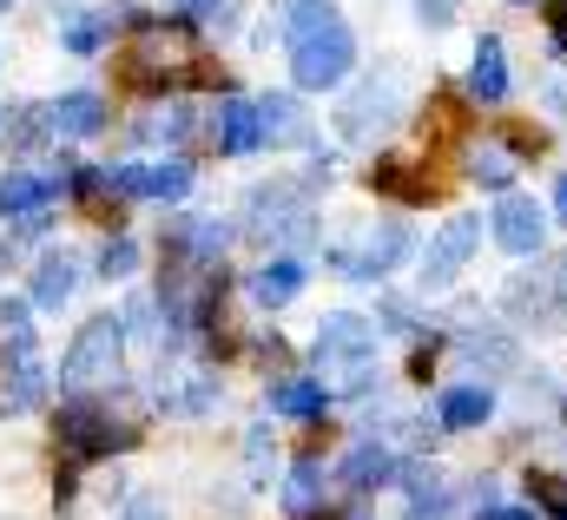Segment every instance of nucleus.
<instances>
[{
	"label": "nucleus",
	"mask_w": 567,
	"mask_h": 520,
	"mask_svg": "<svg viewBox=\"0 0 567 520\" xmlns=\"http://www.w3.org/2000/svg\"><path fill=\"white\" fill-rule=\"evenodd\" d=\"M258 119H265V145H310V119H303V106L290 93H265Z\"/></svg>",
	"instance_id": "19"
},
{
	"label": "nucleus",
	"mask_w": 567,
	"mask_h": 520,
	"mask_svg": "<svg viewBox=\"0 0 567 520\" xmlns=\"http://www.w3.org/2000/svg\"><path fill=\"white\" fill-rule=\"evenodd\" d=\"M245 461H251V475L265 481V468H271V428H251V435H245Z\"/></svg>",
	"instance_id": "31"
},
{
	"label": "nucleus",
	"mask_w": 567,
	"mask_h": 520,
	"mask_svg": "<svg viewBox=\"0 0 567 520\" xmlns=\"http://www.w3.org/2000/svg\"><path fill=\"white\" fill-rule=\"evenodd\" d=\"M317 370L350 402H370L377 395V323L357 310H330L317 323Z\"/></svg>",
	"instance_id": "1"
},
{
	"label": "nucleus",
	"mask_w": 567,
	"mask_h": 520,
	"mask_svg": "<svg viewBox=\"0 0 567 520\" xmlns=\"http://www.w3.org/2000/svg\"><path fill=\"white\" fill-rule=\"evenodd\" d=\"M488 238H495L508 258H542V251H548V211H542L528 191H502L495 211H488Z\"/></svg>",
	"instance_id": "8"
},
{
	"label": "nucleus",
	"mask_w": 567,
	"mask_h": 520,
	"mask_svg": "<svg viewBox=\"0 0 567 520\" xmlns=\"http://www.w3.org/2000/svg\"><path fill=\"white\" fill-rule=\"evenodd\" d=\"M185 132H192V106H178V100H172V106H158V113H145L133 138H145V145H178Z\"/></svg>",
	"instance_id": "27"
},
{
	"label": "nucleus",
	"mask_w": 567,
	"mask_h": 520,
	"mask_svg": "<svg viewBox=\"0 0 567 520\" xmlns=\"http://www.w3.org/2000/svg\"><path fill=\"white\" fill-rule=\"evenodd\" d=\"M555 376H528V383H522V408H548V402H555Z\"/></svg>",
	"instance_id": "33"
},
{
	"label": "nucleus",
	"mask_w": 567,
	"mask_h": 520,
	"mask_svg": "<svg viewBox=\"0 0 567 520\" xmlns=\"http://www.w3.org/2000/svg\"><path fill=\"white\" fill-rule=\"evenodd\" d=\"M185 13H218V0H178Z\"/></svg>",
	"instance_id": "39"
},
{
	"label": "nucleus",
	"mask_w": 567,
	"mask_h": 520,
	"mask_svg": "<svg viewBox=\"0 0 567 520\" xmlns=\"http://www.w3.org/2000/svg\"><path fill=\"white\" fill-rule=\"evenodd\" d=\"M475 520H535V508H508V501H495V508H475Z\"/></svg>",
	"instance_id": "36"
},
{
	"label": "nucleus",
	"mask_w": 567,
	"mask_h": 520,
	"mask_svg": "<svg viewBox=\"0 0 567 520\" xmlns=\"http://www.w3.org/2000/svg\"><path fill=\"white\" fill-rule=\"evenodd\" d=\"M555 53L567 60V7H555Z\"/></svg>",
	"instance_id": "38"
},
{
	"label": "nucleus",
	"mask_w": 567,
	"mask_h": 520,
	"mask_svg": "<svg viewBox=\"0 0 567 520\" xmlns=\"http://www.w3.org/2000/svg\"><path fill=\"white\" fill-rule=\"evenodd\" d=\"M542 100H548V113H561V119H567V80H548V86H542Z\"/></svg>",
	"instance_id": "37"
},
{
	"label": "nucleus",
	"mask_w": 567,
	"mask_h": 520,
	"mask_svg": "<svg viewBox=\"0 0 567 520\" xmlns=\"http://www.w3.org/2000/svg\"><path fill=\"white\" fill-rule=\"evenodd\" d=\"M475 245H482V218H449L435 238H429L423 251V290H449L462 270H468V258H475Z\"/></svg>",
	"instance_id": "10"
},
{
	"label": "nucleus",
	"mask_w": 567,
	"mask_h": 520,
	"mask_svg": "<svg viewBox=\"0 0 567 520\" xmlns=\"http://www.w3.org/2000/svg\"><path fill=\"white\" fill-rule=\"evenodd\" d=\"M212 145H218L225 158H245V152H258V145H265L258 100H225V106H218V119H212Z\"/></svg>",
	"instance_id": "14"
},
{
	"label": "nucleus",
	"mask_w": 567,
	"mask_h": 520,
	"mask_svg": "<svg viewBox=\"0 0 567 520\" xmlns=\"http://www.w3.org/2000/svg\"><path fill=\"white\" fill-rule=\"evenodd\" d=\"M396 119H403V80H396V73H370V80L343 100L337 132H343L350 145H370L377 132H390Z\"/></svg>",
	"instance_id": "6"
},
{
	"label": "nucleus",
	"mask_w": 567,
	"mask_h": 520,
	"mask_svg": "<svg viewBox=\"0 0 567 520\" xmlns=\"http://www.w3.org/2000/svg\"><path fill=\"white\" fill-rule=\"evenodd\" d=\"M271 408L290 415V422H310V415H323V408H330V389H323V383H310V376H284V383H271Z\"/></svg>",
	"instance_id": "24"
},
{
	"label": "nucleus",
	"mask_w": 567,
	"mask_h": 520,
	"mask_svg": "<svg viewBox=\"0 0 567 520\" xmlns=\"http://www.w3.org/2000/svg\"><path fill=\"white\" fill-rule=\"evenodd\" d=\"M120 356H126V323H120V316H93V323L73 336L66 363H60V389H73V395L113 389V383H120Z\"/></svg>",
	"instance_id": "3"
},
{
	"label": "nucleus",
	"mask_w": 567,
	"mask_h": 520,
	"mask_svg": "<svg viewBox=\"0 0 567 520\" xmlns=\"http://www.w3.org/2000/svg\"><path fill=\"white\" fill-rule=\"evenodd\" d=\"M410 7H416L423 33H449V27H455V0H410Z\"/></svg>",
	"instance_id": "30"
},
{
	"label": "nucleus",
	"mask_w": 567,
	"mask_h": 520,
	"mask_svg": "<svg viewBox=\"0 0 567 520\" xmlns=\"http://www.w3.org/2000/svg\"><path fill=\"white\" fill-rule=\"evenodd\" d=\"M60 191V178H33V171H7L0 178V211L7 218H27V211H47Z\"/></svg>",
	"instance_id": "22"
},
{
	"label": "nucleus",
	"mask_w": 567,
	"mask_h": 520,
	"mask_svg": "<svg viewBox=\"0 0 567 520\" xmlns=\"http://www.w3.org/2000/svg\"><path fill=\"white\" fill-rule=\"evenodd\" d=\"M106 40H113V13H80V20L60 27V46L66 53H100Z\"/></svg>",
	"instance_id": "28"
},
{
	"label": "nucleus",
	"mask_w": 567,
	"mask_h": 520,
	"mask_svg": "<svg viewBox=\"0 0 567 520\" xmlns=\"http://www.w3.org/2000/svg\"><path fill=\"white\" fill-rule=\"evenodd\" d=\"M126 323H133L140 336H158V330H152V323H158V303H152V297H140V303L126 310Z\"/></svg>",
	"instance_id": "34"
},
{
	"label": "nucleus",
	"mask_w": 567,
	"mask_h": 520,
	"mask_svg": "<svg viewBox=\"0 0 567 520\" xmlns=\"http://www.w3.org/2000/svg\"><path fill=\"white\" fill-rule=\"evenodd\" d=\"M106 191L178 205V198L192 191V165H185V158H165V165H113V171H106Z\"/></svg>",
	"instance_id": "11"
},
{
	"label": "nucleus",
	"mask_w": 567,
	"mask_h": 520,
	"mask_svg": "<svg viewBox=\"0 0 567 520\" xmlns=\"http://www.w3.org/2000/svg\"><path fill=\"white\" fill-rule=\"evenodd\" d=\"M555 218H561V225H567V178H561V185H555Z\"/></svg>",
	"instance_id": "40"
},
{
	"label": "nucleus",
	"mask_w": 567,
	"mask_h": 520,
	"mask_svg": "<svg viewBox=\"0 0 567 520\" xmlns=\"http://www.w3.org/2000/svg\"><path fill=\"white\" fill-rule=\"evenodd\" d=\"M7 7H13V0H0V13H7Z\"/></svg>",
	"instance_id": "42"
},
{
	"label": "nucleus",
	"mask_w": 567,
	"mask_h": 520,
	"mask_svg": "<svg viewBox=\"0 0 567 520\" xmlns=\"http://www.w3.org/2000/svg\"><path fill=\"white\" fill-rule=\"evenodd\" d=\"M337 481H343L350 495H370V488H383V481H396V455H390V441H357V448L343 455V468H337Z\"/></svg>",
	"instance_id": "15"
},
{
	"label": "nucleus",
	"mask_w": 567,
	"mask_h": 520,
	"mask_svg": "<svg viewBox=\"0 0 567 520\" xmlns=\"http://www.w3.org/2000/svg\"><path fill=\"white\" fill-rule=\"evenodd\" d=\"M508 7H535V0H508Z\"/></svg>",
	"instance_id": "41"
},
{
	"label": "nucleus",
	"mask_w": 567,
	"mask_h": 520,
	"mask_svg": "<svg viewBox=\"0 0 567 520\" xmlns=\"http://www.w3.org/2000/svg\"><path fill=\"white\" fill-rule=\"evenodd\" d=\"M495 415V389L488 383H455V389L435 395V422L442 428H482Z\"/></svg>",
	"instance_id": "16"
},
{
	"label": "nucleus",
	"mask_w": 567,
	"mask_h": 520,
	"mask_svg": "<svg viewBox=\"0 0 567 520\" xmlns=\"http://www.w3.org/2000/svg\"><path fill=\"white\" fill-rule=\"evenodd\" d=\"M310 225H317L310 185H297V178H271L245 198V231L258 245H297V238H310Z\"/></svg>",
	"instance_id": "4"
},
{
	"label": "nucleus",
	"mask_w": 567,
	"mask_h": 520,
	"mask_svg": "<svg viewBox=\"0 0 567 520\" xmlns=\"http://www.w3.org/2000/svg\"><path fill=\"white\" fill-rule=\"evenodd\" d=\"M317 508H323V468H317V461H297V468H290V481H284V514L310 520Z\"/></svg>",
	"instance_id": "26"
},
{
	"label": "nucleus",
	"mask_w": 567,
	"mask_h": 520,
	"mask_svg": "<svg viewBox=\"0 0 567 520\" xmlns=\"http://www.w3.org/2000/svg\"><path fill=\"white\" fill-rule=\"evenodd\" d=\"M152 402L165 415H212L218 408V376L212 370H192V363H172V370H158Z\"/></svg>",
	"instance_id": "12"
},
{
	"label": "nucleus",
	"mask_w": 567,
	"mask_h": 520,
	"mask_svg": "<svg viewBox=\"0 0 567 520\" xmlns=\"http://www.w3.org/2000/svg\"><path fill=\"white\" fill-rule=\"evenodd\" d=\"M47 402V370H40V356L27 350V356H13V389L0 395V408L7 415H27V408H40Z\"/></svg>",
	"instance_id": "25"
},
{
	"label": "nucleus",
	"mask_w": 567,
	"mask_h": 520,
	"mask_svg": "<svg viewBox=\"0 0 567 520\" xmlns=\"http://www.w3.org/2000/svg\"><path fill=\"white\" fill-rule=\"evenodd\" d=\"M468 178L482 185V191H508L515 185V152L508 145H495V138H482V145H468Z\"/></svg>",
	"instance_id": "23"
},
{
	"label": "nucleus",
	"mask_w": 567,
	"mask_h": 520,
	"mask_svg": "<svg viewBox=\"0 0 567 520\" xmlns=\"http://www.w3.org/2000/svg\"><path fill=\"white\" fill-rule=\"evenodd\" d=\"M60 441H66V455H73V461H93V455L133 448V428H120L106 402H93V395H73V402L60 408Z\"/></svg>",
	"instance_id": "7"
},
{
	"label": "nucleus",
	"mask_w": 567,
	"mask_h": 520,
	"mask_svg": "<svg viewBox=\"0 0 567 520\" xmlns=\"http://www.w3.org/2000/svg\"><path fill=\"white\" fill-rule=\"evenodd\" d=\"M73 290H80V258H73V251L40 258V270H33V303H40V310H60Z\"/></svg>",
	"instance_id": "20"
},
{
	"label": "nucleus",
	"mask_w": 567,
	"mask_h": 520,
	"mask_svg": "<svg viewBox=\"0 0 567 520\" xmlns=\"http://www.w3.org/2000/svg\"><path fill=\"white\" fill-rule=\"evenodd\" d=\"M502 303H508V316L522 330H561L567 323V258H535V270H522Z\"/></svg>",
	"instance_id": "5"
},
{
	"label": "nucleus",
	"mask_w": 567,
	"mask_h": 520,
	"mask_svg": "<svg viewBox=\"0 0 567 520\" xmlns=\"http://www.w3.org/2000/svg\"><path fill=\"white\" fill-rule=\"evenodd\" d=\"M120 520H165V508H158L152 495H133V501H126V514H120Z\"/></svg>",
	"instance_id": "35"
},
{
	"label": "nucleus",
	"mask_w": 567,
	"mask_h": 520,
	"mask_svg": "<svg viewBox=\"0 0 567 520\" xmlns=\"http://www.w3.org/2000/svg\"><path fill=\"white\" fill-rule=\"evenodd\" d=\"M297 290H303V263L297 258H271L265 270H251V303H265V310H284Z\"/></svg>",
	"instance_id": "21"
},
{
	"label": "nucleus",
	"mask_w": 567,
	"mask_h": 520,
	"mask_svg": "<svg viewBox=\"0 0 567 520\" xmlns=\"http://www.w3.org/2000/svg\"><path fill=\"white\" fill-rule=\"evenodd\" d=\"M468 100H482V106L508 100V46H502V33L475 40V53H468Z\"/></svg>",
	"instance_id": "13"
},
{
	"label": "nucleus",
	"mask_w": 567,
	"mask_h": 520,
	"mask_svg": "<svg viewBox=\"0 0 567 520\" xmlns=\"http://www.w3.org/2000/svg\"><path fill=\"white\" fill-rule=\"evenodd\" d=\"M47 119L60 138H93V132L106 126V100L100 93H60L53 106H47Z\"/></svg>",
	"instance_id": "18"
},
{
	"label": "nucleus",
	"mask_w": 567,
	"mask_h": 520,
	"mask_svg": "<svg viewBox=\"0 0 567 520\" xmlns=\"http://www.w3.org/2000/svg\"><path fill=\"white\" fill-rule=\"evenodd\" d=\"M350 66H357V33H350V20H343L337 7L290 33V80H297L303 93H330V86H343Z\"/></svg>",
	"instance_id": "2"
},
{
	"label": "nucleus",
	"mask_w": 567,
	"mask_h": 520,
	"mask_svg": "<svg viewBox=\"0 0 567 520\" xmlns=\"http://www.w3.org/2000/svg\"><path fill=\"white\" fill-rule=\"evenodd\" d=\"M383 323L410 336V330H416V303H403V297H383Z\"/></svg>",
	"instance_id": "32"
},
{
	"label": "nucleus",
	"mask_w": 567,
	"mask_h": 520,
	"mask_svg": "<svg viewBox=\"0 0 567 520\" xmlns=\"http://www.w3.org/2000/svg\"><path fill=\"white\" fill-rule=\"evenodd\" d=\"M140 270V245L133 238H106V251H100V277H133Z\"/></svg>",
	"instance_id": "29"
},
{
	"label": "nucleus",
	"mask_w": 567,
	"mask_h": 520,
	"mask_svg": "<svg viewBox=\"0 0 567 520\" xmlns=\"http://www.w3.org/2000/svg\"><path fill=\"white\" fill-rule=\"evenodd\" d=\"M403 258H410V225H370L350 251H330V263L350 283H377V277H390Z\"/></svg>",
	"instance_id": "9"
},
{
	"label": "nucleus",
	"mask_w": 567,
	"mask_h": 520,
	"mask_svg": "<svg viewBox=\"0 0 567 520\" xmlns=\"http://www.w3.org/2000/svg\"><path fill=\"white\" fill-rule=\"evenodd\" d=\"M455 350H462V363H468V370H482V376H502V370H515V363H522V350H515L502 330H488V323H482V330H462V343H455Z\"/></svg>",
	"instance_id": "17"
}]
</instances>
